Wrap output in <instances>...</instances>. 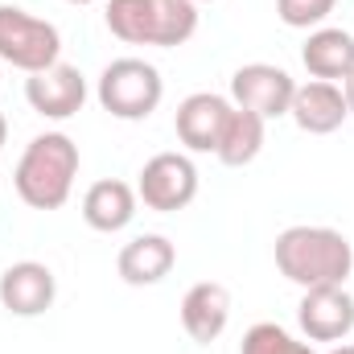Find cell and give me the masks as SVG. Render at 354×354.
Segmentation results:
<instances>
[{"mask_svg":"<svg viewBox=\"0 0 354 354\" xmlns=\"http://www.w3.org/2000/svg\"><path fill=\"white\" fill-rule=\"evenodd\" d=\"M276 268L297 288L346 284L354 268V248L334 227H288L276 235Z\"/></svg>","mask_w":354,"mask_h":354,"instance_id":"1","label":"cell"},{"mask_svg":"<svg viewBox=\"0 0 354 354\" xmlns=\"http://www.w3.org/2000/svg\"><path fill=\"white\" fill-rule=\"evenodd\" d=\"M75 177H79V145L66 132H41L25 145V153L17 161V174H12V185H17L25 206L58 210V206H66V198L75 189Z\"/></svg>","mask_w":354,"mask_h":354,"instance_id":"2","label":"cell"},{"mask_svg":"<svg viewBox=\"0 0 354 354\" xmlns=\"http://www.w3.org/2000/svg\"><path fill=\"white\" fill-rule=\"evenodd\" d=\"M95 95H99V107H103L107 115L132 124V120H149V115L161 107V99H165V79H161V71H157L153 62H145V58H115V62L103 66Z\"/></svg>","mask_w":354,"mask_h":354,"instance_id":"3","label":"cell"},{"mask_svg":"<svg viewBox=\"0 0 354 354\" xmlns=\"http://www.w3.org/2000/svg\"><path fill=\"white\" fill-rule=\"evenodd\" d=\"M0 62L37 75L50 71L54 62H62V33L58 25L17 8V4H0Z\"/></svg>","mask_w":354,"mask_h":354,"instance_id":"4","label":"cell"},{"mask_svg":"<svg viewBox=\"0 0 354 354\" xmlns=\"http://www.w3.org/2000/svg\"><path fill=\"white\" fill-rule=\"evenodd\" d=\"M136 198L157 210V214H174L185 210L198 198V165L185 153H157L153 161H145L140 181H136Z\"/></svg>","mask_w":354,"mask_h":354,"instance_id":"5","label":"cell"},{"mask_svg":"<svg viewBox=\"0 0 354 354\" xmlns=\"http://www.w3.org/2000/svg\"><path fill=\"white\" fill-rule=\"evenodd\" d=\"M292 95H297L292 75L280 71V66H272V62H248V66H239L231 75V99H235V107L256 111L264 120L288 115Z\"/></svg>","mask_w":354,"mask_h":354,"instance_id":"6","label":"cell"},{"mask_svg":"<svg viewBox=\"0 0 354 354\" xmlns=\"http://www.w3.org/2000/svg\"><path fill=\"white\" fill-rule=\"evenodd\" d=\"M25 99L46 120H71L87 103V79L71 62H54L50 71H37L25 79Z\"/></svg>","mask_w":354,"mask_h":354,"instance_id":"7","label":"cell"},{"mask_svg":"<svg viewBox=\"0 0 354 354\" xmlns=\"http://www.w3.org/2000/svg\"><path fill=\"white\" fill-rule=\"evenodd\" d=\"M297 322L309 342H342L354 330V297L346 292V284L305 288Z\"/></svg>","mask_w":354,"mask_h":354,"instance_id":"8","label":"cell"},{"mask_svg":"<svg viewBox=\"0 0 354 354\" xmlns=\"http://www.w3.org/2000/svg\"><path fill=\"white\" fill-rule=\"evenodd\" d=\"M231 99L214 95V91H194L181 99L174 115L177 140L189 149V153H214L218 140H223V128H227V115H231Z\"/></svg>","mask_w":354,"mask_h":354,"instance_id":"9","label":"cell"},{"mask_svg":"<svg viewBox=\"0 0 354 354\" xmlns=\"http://www.w3.org/2000/svg\"><path fill=\"white\" fill-rule=\"evenodd\" d=\"M54 297H58V280L37 260L8 264L4 276H0V305L12 317H37V313H46L54 305Z\"/></svg>","mask_w":354,"mask_h":354,"instance_id":"10","label":"cell"},{"mask_svg":"<svg viewBox=\"0 0 354 354\" xmlns=\"http://www.w3.org/2000/svg\"><path fill=\"white\" fill-rule=\"evenodd\" d=\"M288 115L297 120L301 132H309V136H330V132H338V128L346 124L351 107H346V95H342L338 83H322V79H313V83L297 87Z\"/></svg>","mask_w":354,"mask_h":354,"instance_id":"11","label":"cell"},{"mask_svg":"<svg viewBox=\"0 0 354 354\" xmlns=\"http://www.w3.org/2000/svg\"><path fill=\"white\" fill-rule=\"evenodd\" d=\"M227 322H231V292L223 284L202 280L181 297V326H185V334L194 342H202V346L218 342Z\"/></svg>","mask_w":354,"mask_h":354,"instance_id":"12","label":"cell"},{"mask_svg":"<svg viewBox=\"0 0 354 354\" xmlns=\"http://www.w3.org/2000/svg\"><path fill=\"white\" fill-rule=\"evenodd\" d=\"M301 62L313 79L322 83H346L354 71V33L334 29V25H317L309 33V41L301 46Z\"/></svg>","mask_w":354,"mask_h":354,"instance_id":"13","label":"cell"},{"mask_svg":"<svg viewBox=\"0 0 354 354\" xmlns=\"http://www.w3.org/2000/svg\"><path fill=\"white\" fill-rule=\"evenodd\" d=\"M177 264V248L165 235H136L132 243L120 248V280L132 284V288H145V284H161Z\"/></svg>","mask_w":354,"mask_h":354,"instance_id":"14","label":"cell"},{"mask_svg":"<svg viewBox=\"0 0 354 354\" xmlns=\"http://www.w3.org/2000/svg\"><path fill=\"white\" fill-rule=\"evenodd\" d=\"M136 189L120 177H103L95 181L87 194H83V218H87L91 231H103V235H115L124 231L132 218H136Z\"/></svg>","mask_w":354,"mask_h":354,"instance_id":"15","label":"cell"},{"mask_svg":"<svg viewBox=\"0 0 354 354\" xmlns=\"http://www.w3.org/2000/svg\"><path fill=\"white\" fill-rule=\"evenodd\" d=\"M264 124H268L264 115L243 111V107H231V115H227V128H223V140H218L214 157H218L223 165H231V169L252 165V161L260 157V149H264Z\"/></svg>","mask_w":354,"mask_h":354,"instance_id":"16","label":"cell"},{"mask_svg":"<svg viewBox=\"0 0 354 354\" xmlns=\"http://www.w3.org/2000/svg\"><path fill=\"white\" fill-rule=\"evenodd\" d=\"M149 8H153L149 46L174 50V46H185L198 33V4L194 0H149Z\"/></svg>","mask_w":354,"mask_h":354,"instance_id":"17","label":"cell"},{"mask_svg":"<svg viewBox=\"0 0 354 354\" xmlns=\"http://www.w3.org/2000/svg\"><path fill=\"white\" fill-rule=\"evenodd\" d=\"M107 29L128 41V46H149V29H153V8L149 0H107V12H103Z\"/></svg>","mask_w":354,"mask_h":354,"instance_id":"18","label":"cell"},{"mask_svg":"<svg viewBox=\"0 0 354 354\" xmlns=\"http://www.w3.org/2000/svg\"><path fill=\"white\" fill-rule=\"evenodd\" d=\"M239 354H317V351H313L309 342L292 338L284 326H276V322H260V326H252V330L243 334Z\"/></svg>","mask_w":354,"mask_h":354,"instance_id":"19","label":"cell"},{"mask_svg":"<svg viewBox=\"0 0 354 354\" xmlns=\"http://www.w3.org/2000/svg\"><path fill=\"white\" fill-rule=\"evenodd\" d=\"M334 4L338 0H276V17L288 29H317L334 12Z\"/></svg>","mask_w":354,"mask_h":354,"instance_id":"20","label":"cell"},{"mask_svg":"<svg viewBox=\"0 0 354 354\" xmlns=\"http://www.w3.org/2000/svg\"><path fill=\"white\" fill-rule=\"evenodd\" d=\"M342 95H346V107H351V115H354V71H351V79L342 83Z\"/></svg>","mask_w":354,"mask_h":354,"instance_id":"21","label":"cell"},{"mask_svg":"<svg viewBox=\"0 0 354 354\" xmlns=\"http://www.w3.org/2000/svg\"><path fill=\"white\" fill-rule=\"evenodd\" d=\"M4 140H8V120H4V111H0V149H4Z\"/></svg>","mask_w":354,"mask_h":354,"instance_id":"22","label":"cell"},{"mask_svg":"<svg viewBox=\"0 0 354 354\" xmlns=\"http://www.w3.org/2000/svg\"><path fill=\"white\" fill-rule=\"evenodd\" d=\"M330 354H354V346H334Z\"/></svg>","mask_w":354,"mask_h":354,"instance_id":"23","label":"cell"},{"mask_svg":"<svg viewBox=\"0 0 354 354\" xmlns=\"http://www.w3.org/2000/svg\"><path fill=\"white\" fill-rule=\"evenodd\" d=\"M66 4H95V0H66Z\"/></svg>","mask_w":354,"mask_h":354,"instance_id":"24","label":"cell"},{"mask_svg":"<svg viewBox=\"0 0 354 354\" xmlns=\"http://www.w3.org/2000/svg\"><path fill=\"white\" fill-rule=\"evenodd\" d=\"M194 4H198V0H194Z\"/></svg>","mask_w":354,"mask_h":354,"instance_id":"25","label":"cell"}]
</instances>
